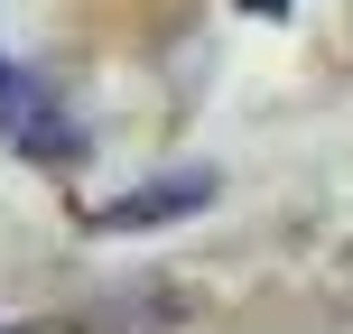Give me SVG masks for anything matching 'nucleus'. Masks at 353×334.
<instances>
[{"mask_svg":"<svg viewBox=\"0 0 353 334\" xmlns=\"http://www.w3.org/2000/svg\"><path fill=\"white\" fill-rule=\"evenodd\" d=\"M195 205H214V176H205V167H186V176H149V186L112 195L93 223H103V232H159V223H176V213H195Z\"/></svg>","mask_w":353,"mask_h":334,"instance_id":"1","label":"nucleus"},{"mask_svg":"<svg viewBox=\"0 0 353 334\" xmlns=\"http://www.w3.org/2000/svg\"><path fill=\"white\" fill-rule=\"evenodd\" d=\"M28 112H37V84L0 56V140H19V130H28Z\"/></svg>","mask_w":353,"mask_h":334,"instance_id":"2","label":"nucleus"},{"mask_svg":"<svg viewBox=\"0 0 353 334\" xmlns=\"http://www.w3.org/2000/svg\"><path fill=\"white\" fill-rule=\"evenodd\" d=\"M242 10H251V19H288V0H242Z\"/></svg>","mask_w":353,"mask_h":334,"instance_id":"3","label":"nucleus"},{"mask_svg":"<svg viewBox=\"0 0 353 334\" xmlns=\"http://www.w3.org/2000/svg\"><path fill=\"white\" fill-rule=\"evenodd\" d=\"M10 334H28V325H10Z\"/></svg>","mask_w":353,"mask_h":334,"instance_id":"4","label":"nucleus"}]
</instances>
